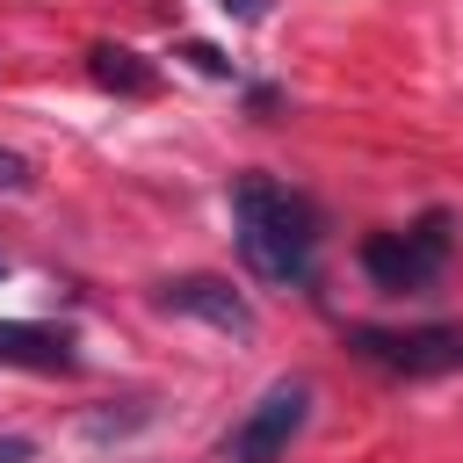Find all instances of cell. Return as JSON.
Masks as SVG:
<instances>
[{
	"label": "cell",
	"instance_id": "1",
	"mask_svg": "<svg viewBox=\"0 0 463 463\" xmlns=\"http://www.w3.org/2000/svg\"><path fill=\"white\" fill-rule=\"evenodd\" d=\"M232 232H239V260L260 275V282H311L318 268V210L275 181V174H239L232 181Z\"/></svg>",
	"mask_w": 463,
	"mask_h": 463
},
{
	"label": "cell",
	"instance_id": "5",
	"mask_svg": "<svg viewBox=\"0 0 463 463\" xmlns=\"http://www.w3.org/2000/svg\"><path fill=\"white\" fill-rule=\"evenodd\" d=\"M159 311L203 318V326H217V333H232V340H253V333H260L253 304H246L224 275H174V282H159Z\"/></svg>",
	"mask_w": 463,
	"mask_h": 463
},
{
	"label": "cell",
	"instance_id": "11",
	"mask_svg": "<svg viewBox=\"0 0 463 463\" xmlns=\"http://www.w3.org/2000/svg\"><path fill=\"white\" fill-rule=\"evenodd\" d=\"M0 463H36V441L29 434H0Z\"/></svg>",
	"mask_w": 463,
	"mask_h": 463
},
{
	"label": "cell",
	"instance_id": "7",
	"mask_svg": "<svg viewBox=\"0 0 463 463\" xmlns=\"http://www.w3.org/2000/svg\"><path fill=\"white\" fill-rule=\"evenodd\" d=\"M87 72H94V87L130 94V101H145V94L159 87V65H152L145 51H130V43H94V51H87Z\"/></svg>",
	"mask_w": 463,
	"mask_h": 463
},
{
	"label": "cell",
	"instance_id": "2",
	"mask_svg": "<svg viewBox=\"0 0 463 463\" xmlns=\"http://www.w3.org/2000/svg\"><path fill=\"white\" fill-rule=\"evenodd\" d=\"M456 232H463L456 210H427V217H412V224H398V232H369V239H362V275H369L376 289H391V297H412V289H427V282L449 275Z\"/></svg>",
	"mask_w": 463,
	"mask_h": 463
},
{
	"label": "cell",
	"instance_id": "3",
	"mask_svg": "<svg viewBox=\"0 0 463 463\" xmlns=\"http://www.w3.org/2000/svg\"><path fill=\"white\" fill-rule=\"evenodd\" d=\"M304 420H311V383L304 376H282V383H268L239 420H232V434H224V463H282L289 456V441L304 434Z\"/></svg>",
	"mask_w": 463,
	"mask_h": 463
},
{
	"label": "cell",
	"instance_id": "10",
	"mask_svg": "<svg viewBox=\"0 0 463 463\" xmlns=\"http://www.w3.org/2000/svg\"><path fill=\"white\" fill-rule=\"evenodd\" d=\"M217 7H224L232 22H268V7H275V0H217Z\"/></svg>",
	"mask_w": 463,
	"mask_h": 463
},
{
	"label": "cell",
	"instance_id": "8",
	"mask_svg": "<svg viewBox=\"0 0 463 463\" xmlns=\"http://www.w3.org/2000/svg\"><path fill=\"white\" fill-rule=\"evenodd\" d=\"M181 58H188L195 72H210V80H232V58H224L217 43H181Z\"/></svg>",
	"mask_w": 463,
	"mask_h": 463
},
{
	"label": "cell",
	"instance_id": "9",
	"mask_svg": "<svg viewBox=\"0 0 463 463\" xmlns=\"http://www.w3.org/2000/svg\"><path fill=\"white\" fill-rule=\"evenodd\" d=\"M29 181H36V174H29V159H22V152H7V145H0V195H22V188H29Z\"/></svg>",
	"mask_w": 463,
	"mask_h": 463
},
{
	"label": "cell",
	"instance_id": "4",
	"mask_svg": "<svg viewBox=\"0 0 463 463\" xmlns=\"http://www.w3.org/2000/svg\"><path fill=\"white\" fill-rule=\"evenodd\" d=\"M347 347L376 369H398V376H441V369H463V326H412V333H383V326H354Z\"/></svg>",
	"mask_w": 463,
	"mask_h": 463
},
{
	"label": "cell",
	"instance_id": "6",
	"mask_svg": "<svg viewBox=\"0 0 463 463\" xmlns=\"http://www.w3.org/2000/svg\"><path fill=\"white\" fill-rule=\"evenodd\" d=\"M0 362H7V369L72 376V369H80V347H72L65 326H43V318H0Z\"/></svg>",
	"mask_w": 463,
	"mask_h": 463
}]
</instances>
